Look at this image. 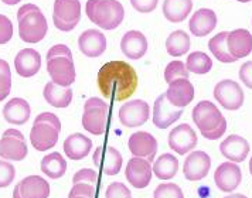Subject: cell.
<instances>
[{
	"label": "cell",
	"instance_id": "cell-1",
	"mask_svg": "<svg viewBox=\"0 0 252 198\" xmlns=\"http://www.w3.org/2000/svg\"><path fill=\"white\" fill-rule=\"evenodd\" d=\"M96 82L103 98L124 102L136 92L139 78L130 64L125 61H109L98 71Z\"/></svg>",
	"mask_w": 252,
	"mask_h": 198
},
{
	"label": "cell",
	"instance_id": "cell-2",
	"mask_svg": "<svg viewBox=\"0 0 252 198\" xmlns=\"http://www.w3.org/2000/svg\"><path fill=\"white\" fill-rule=\"evenodd\" d=\"M47 72L54 84L69 86L75 82V67L72 53L64 44H56L47 53Z\"/></svg>",
	"mask_w": 252,
	"mask_h": 198
},
{
	"label": "cell",
	"instance_id": "cell-3",
	"mask_svg": "<svg viewBox=\"0 0 252 198\" xmlns=\"http://www.w3.org/2000/svg\"><path fill=\"white\" fill-rule=\"evenodd\" d=\"M193 120L200 133L208 140L220 139L227 132V120L221 111L210 101H201L193 109Z\"/></svg>",
	"mask_w": 252,
	"mask_h": 198
},
{
	"label": "cell",
	"instance_id": "cell-4",
	"mask_svg": "<svg viewBox=\"0 0 252 198\" xmlns=\"http://www.w3.org/2000/svg\"><path fill=\"white\" fill-rule=\"evenodd\" d=\"M19 22V35L24 43L35 44L44 40L48 31L46 16L40 10L38 6L27 3L22 6L17 12Z\"/></svg>",
	"mask_w": 252,
	"mask_h": 198
},
{
	"label": "cell",
	"instance_id": "cell-5",
	"mask_svg": "<svg viewBox=\"0 0 252 198\" xmlns=\"http://www.w3.org/2000/svg\"><path fill=\"white\" fill-rule=\"evenodd\" d=\"M61 132V122L57 115L43 112L34 119L30 132V141L37 152H47L58 143Z\"/></svg>",
	"mask_w": 252,
	"mask_h": 198
},
{
	"label": "cell",
	"instance_id": "cell-6",
	"mask_svg": "<svg viewBox=\"0 0 252 198\" xmlns=\"http://www.w3.org/2000/svg\"><path fill=\"white\" fill-rule=\"evenodd\" d=\"M85 10L92 23L103 30H115L125 17L124 6L118 0H88Z\"/></svg>",
	"mask_w": 252,
	"mask_h": 198
},
{
	"label": "cell",
	"instance_id": "cell-7",
	"mask_svg": "<svg viewBox=\"0 0 252 198\" xmlns=\"http://www.w3.org/2000/svg\"><path fill=\"white\" fill-rule=\"evenodd\" d=\"M109 120V105L99 98H90L84 105L82 126L95 136H101L106 132Z\"/></svg>",
	"mask_w": 252,
	"mask_h": 198
},
{
	"label": "cell",
	"instance_id": "cell-8",
	"mask_svg": "<svg viewBox=\"0 0 252 198\" xmlns=\"http://www.w3.org/2000/svg\"><path fill=\"white\" fill-rule=\"evenodd\" d=\"M81 20L80 0H56L53 22L60 31H72Z\"/></svg>",
	"mask_w": 252,
	"mask_h": 198
},
{
	"label": "cell",
	"instance_id": "cell-9",
	"mask_svg": "<svg viewBox=\"0 0 252 198\" xmlns=\"http://www.w3.org/2000/svg\"><path fill=\"white\" fill-rule=\"evenodd\" d=\"M29 153L24 135L17 129H7L0 139V157L4 160L22 162Z\"/></svg>",
	"mask_w": 252,
	"mask_h": 198
},
{
	"label": "cell",
	"instance_id": "cell-10",
	"mask_svg": "<svg viewBox=\"0 0 252 198\" xmlns=\"http://www.w3.org/2000/svg\"><path fill=\"white\" fill-rule=\"evenodd\" d=\"M214 98L227 111H238L244 105V91L240 84L232 80H222L214 88Z\"/></svg>",
	"mask_w": 252,
	"mask_h": 198
},
{
	"label": "cell",
	"instance_id": "cell-11",
	"mask_svg": "<svg viewBox=\"0 0 252 198\" xmlns=\"http://www.w3.org/2000/svg\"><path fill=\"white\" fill-rule=\"evenodd\" d=\"M150 116V108L148 102L142 99H133L126 102L119 109V120L125 128H138L145 125Z\"/></svg>",
	"mask_w": 252,
	"mask_h": 198
},
{
	"label": "cell",
	"instance_id": "cell-12",
	"mask_svg": "<svg viewBox=\"0 0 252 198\" xmlns=\"http://www.w3.org/2000/svg\"><path fill=\"white\" fill-rule=\"evenodd\" d=\"M152 164L143 157H132L126 164L125 177L129 184L138 190L146 188L152 181Z\"/></svg>",
	"mask_w": 252,
	"mask_h": 198
},
{
	"label": "cell",
	"instance_id": "cell-13",
	"mask_svg": "<svg viewBox=\"0 0 252 198\" xmlns=\"http://www.w3.org/2000/svg\"><path fill=\"white\" fill-rule=\"evenodd\" d=\"M183 112V108H176L167 101L166 93H160L153 105V123L159 129L170 128L180 119Z\"/></svg>",
	"mask_w": 252,
	"mask_h": 198
},
{
	"label": "cell",
	"instance_id": "cell-14",
	"mask_svg": "<svg viewBox=\"0 0 252 198\" xmlns=\"http://www.w3.org/2000/svg\"><path fill=\"white\" fill-rule=\"evenodd\" d=\"M197 146V135L189 123L179 125L169 133V147L173 152L184 156Z\"/></svg>",
	"mask_w": 252,
	"mask_h": 198
},
{
	"label": "cell",
	"instance_id": "cell-15",
	"mask_svg": "<svg viewBox=\"0 0 252 198\" xmlns=\"http://www.w3.org/2000/svg\"><path fill=\"white\" fill-rule=\"evenodd\" d=\"M50 184L40 175H27L14 187L13 198H48Z\"/></svg>",
	"mask_w": 252,
	"mask_h": 198
},
{
	"label": "cell",
	"instance_id": "cell-16",
	"mask_svg": "<svg viewBox=\"0 0 252 198\" xmlns=\"http://www.w3.org/2000/svg\"><path fill=\"white\" fill-rule=\"evenodd\" d=\"M211 169V159L206 152H191L184 160L183 174L189 181H200L206 178Z\"/></svg>",
	"mask_w": 252,
	"mask_h": 198
},
{
	"label": "cell",
	"instance_id": "cell-17",
	"mask_svg": "<svg viewBox=\"0 0 252 198\" xmlns=\"http://www.w3.org/2000/svg\"><path fill=\"white\" fill-rule=\"evenodd\" d=\"M242 181V173L240 166L232 162L221 163L214 173V183L220 191L222 193H232L240 187Z\"/></svg>",
	"mask_w": 252,
	"mask_h": 198
},
{
	"label": "cell",
	"instance_id": "cell-18",
	"mask_svg": "<svg viewBox=\"0 0 252 198\" xmlns=\"http://www.w3.org/2000/svg\"><path fill=\"white\" fill-rule=\"evenodd\" d=\"M127 147L133 157H143L152 163L158 152V140L148 132H136L130 135L127 140Z\"/></svg>",
	"mask_w": 252,
	"mask_h": 198
},
{
	"label": "cell",
	"instance_id": "cell-19",
	"mask_svg": "<svg viewBox=\"0 0 252 198\" xmlns=\"http://www.w3.org/2000/svg\"><path fill=\"white\" fill-rule=\"evenodd\" d=\"M166 98L173 106L186 108L194 99V86L189 78H177L169 84Z\"/></svg>",
	"mask_w": 252,
	"mask_h": 198
},
{
	"label": "cell",
	"instance_id": "cell-20",
	"mask_svg": "<svg viewBox=\"0 0 252 198\" xmlns=\"http://www.w3.org/2000/svg\"><path fill=\"white\" fill-rule=\"evenodd\" d=\"M101 159H103V160L99 163V169L102 170L103 174H119L122 164H124V159H122V154L119 153L118 149H115L112 146H106L105 149L102 146L96 147L95 153H94V164L98 163Z\"/></svg>",
	"mask_w": 252,
	"mask_h": 198
},
{
	"label": "cell",
	"instance_id": "cell-21",
	"mask_svg": "<svg viewBox=\"0 0 252 198\" xmlns=\"http://www.w3.org/2000/svg\"><path fill=\"white\" fill-rule=\"evenodd\" d=\"M221 154L232 163H242L250 154V143L245 138L238 135H229L227 139L220 144Z\"/></svg>",
	"mask_w": 252,
	"mask_h": 198
},
{
	"label": "cell",
	"instance_id": "cell-22",
	"mask_svg": "<svg viewBox=\"0 0 252 198\" xmlns=\"http://www.w3.org/2000/svg\"><path fill=\"white\" fill-rule=\"evenodd\" d=\"M78 47L84 56L96 58L106 50V37L98 30H85L78 38Z\"/></svg>",
	"mask_w": 252,
	"mask_h": 198
},
{
	"label": "cell",
	"instance_id": "cell-23",
	"mask_svg": "<svg viewBox=\"0 0 252 198\" xmlns=\"http://www.w3.org/2000/svg\"><path fill=\"white\" fill-rule=\"evenodd\" d=\"M40 67H41V56L33 48H24L19 51V54L14 58L16 72L23 78L34 77L40 71Z\"/></svg>",
	"mask_w": 252,
	"mask_h": 198
},
{
	"label": "cell",
	"instance_id": "cell-24",
	"mask_svg": "<svg viewBox=\"0 0 252 198\" xmlns=\"http://www.w3.org/2000/svg\"><path fill=\"white\" fill-rule=\"evenodd\" d=\"M229 54L235 59L245 58L252 53V35L245 28H237L227 34Z\"/></svg>",
	"mask_w": 252,
	"mask_h": 198
},
{
	"label": "cell",
	"instance_id": "cell-25",
	"mask_svg": "<svg viewBox=\"0 0 252 198\" xmlns=\"http://www.w3.org/2000/svg\"><path fill=\"white\" fill-rule=\"evenodd\" d=\"M121 50L127 58L139 59L142 58L148 51V40L142 31L130 30L127 31L121 41Z\"/></svg>",
	"mask_w": 252,
	"mask_h": 198
},
{
	"label": "cell",
	"instance_id": "cell-26",
	"mask_svg": "<svg viewBox=\"0 0 252 198\" xmlns=\"http://www.w3.org/2000/svg\"><path fill=\"white\" fill-rule=\"evenodd\" d=\"M217 14L211 9H200L190 19V31L195 37H206L217 27Z\"/></svg>",
	"mask_w": 252,
	"mask_h": 198
},
{
	"label": "cell",
	"instance_id": "cell-27",
	"mask_svg": "<svg viewBox=\"0 0 252 198\" xmlns=\"http://www.w3.org/2000/svg\"><path fill=\"white\" fill-rule=\"evenodd\" d=\"M32 109L29 102L23 98H13L3 108V117L7 123L12 125H24L29 122Z\"/></svg>",
	"mask_w": 252,
	"mask_h": 198
},
{
	"label": "cell",
	"instance_id": "cell-28",
	"mask_svg": "<svg viewBox=\"0 0 252 198\" xmlns=\"http://www.w3.org/2000/svg\"><path fill=\"white\" fill-rule=\"evenodd\" d=\"M64 153L71 160L85 159L92 149V140L82 133H72L64 140Z\"/></svg>",
	"mask_w": 252,
	"mask_h": 198
},
{
	"label": "cell",
	"instance_id": "cell-29",
	"mask_svg": "<svg viewBox=\"0 0 252 198\" xmlns=\"http://www.w3.org/2000/svg\"><path fill=\"white\" fill-rule=\"evenodd\" d=\"M44 99L54 108H67L72 102V89L69 86H60L54 82H47L44 86Z\"/></svg>",
	"mask_w": 252,
	"mask_h": 198
},
{
	"label": "cell",
	"instance_id": "cell-30",
	"mask_svg": "<svg viewBox=\"0 0 252 198\" xmlns=\"http://www.w3.org/2000/svg\"><path fill=\"white\" fill-rule=\"evenodd\" d=\"M193 9L191 0H164L163 14L172 23H180L187 19Z\"/></svg>",
	"mask_w": 252,
	"mask_h": 198
},
{
	"label": "cell",
	"instance_id": "cell-31",
	"mask_svg": "<svg viewBox=\"0 0 252 198\" xmlns=\"http://www.w3.org/2000/svg\"><path fill=\"white\" fill-rule=\"evenodd\" d=\"M40 169L48 178L58 180L67 171V162L58 152H53L43 157Z\"/></svg>",
	"mask_w": 252,
	"mask_h": 198
},
{
	"label": "cell",
	"instance_id": "cell-32",
	"mask_svg": "<svg viewBox=\"0 0 252 198\" xmlns=\"http://www.w3.org/2000/svg\"><path fill=\"white\" fill-rule=\"evenodd\" d=\"M153 173L160 180H170L179 171V160L170 153H164L153 164Z\"/></svg>",
	"mask_w": 252,
	"mask_h": 198
},
{
	"label": "cell",
	"instance_id": "cell-33",
	"mask_svg": "<svg viewBox=\"0 0 252 198\" xmlns=\"http://www.w3.org/2000/svg\"><path fill=\"white\" fill-rule=\"evenodd\" d=\"M190 37L183 30H176L166 40V50L173 57H182L190 50Z\"/></svg>",
	"mask_w": 252,
	"mask_h": 198
},
{
	"label": "cell",
	"instance_id": "cell-34",
	"mask_svg": "<svg viewBox=\"0 0 252 198\" xmlns=\"http://www.w3.org/2000/svg\"><path fill=\"white\" fill-rule=\"evenodd\" d=\"M227 34H228V31L218 33L217 35H214L208 41V50L211 51V54L220 62H224V64H229V62H235L237 61L229 54L228 47H227Z\"/></svg>",
	"mask_w": 252,
	"mask_h": 198
},
{
	"label": "cell",
	"instance_id": "cell-35",
	"mask_svg": "<svg viewBox=\"0 0 252 198\" xmlns=\"http://www.w3.org/2000/svg\"><path fill=\"white\" fill-rule=\"evenodd\" d=\"M186 67H187L189 72H193V74H197V75H203V74H207V72L211 71L213 61L206 53L194 51V53L189 54Z\"/></svg>",
	"mask_w": 252,
	"mask_h": 198
},
{
	"label": "cell",
	"instance_id": "cell-36",
	"mask_svg": "<svg viewBox=\"0 0 252 198\" xmlns=\"http://www.w3.org/2000/svg\"><path fill=\"white\" fill-rule=\"evenodd\" d=\"M12 91V71L7 61L0 58V102Z\"/></svg>",
	"mask_w": 252,
	"mask_h": 198
},
{
	"label": "cell",
	"instance_id": "cell-37",
	"mask_svg": "<svg viewBox=\"0 0 252 198\" xmlns=\"http://www.w3.org/2000/svg\"><path fill=\"white\" fill-rule=\"evenodd\" d=\"M177 78H189V70L182 61H172L164 70V80L167 84H170Z\"/></svg>",
	"mask_w": 252,
	"mask_h": 198
},
{
	"label": "cell",
	"instance_id": "cell-38",
	"mask_svg": "<svg viewBox=\"0 0 252 198\" xmlns=\"http://www.w3.org/2000/svg\"><path fill=\"white\" fill-rule=\"evenodd\" d=\"M153 198H184L183 190L174 183H164L156 187Z\"/></svg>",
	"mask_w": 252,
	"mask_h": 198
},
{
	"label": "cell",
	"instance_id": "cell-39",
	"mask_svg": "<svg viewBox=\"0 0 252 198\" xmlns=\"http://www.w3.org/2000/svg\"><path fill=\"white\" fill-rule=\"evenodd\" d=\"M14 177H16V169L13 167V164L0 160V188L10 186Z\"/></svg>",
	"mask_w": 252,
	"mask_h": 198
},
{
	"label": "cell",
	"instance_id": "cell-40",
	"mask_svg": "<svg viewBox=\"0 0 252 198\" xmlns=\"http://www.w3.org/2000/svg\"><path fill=\"white\" fill-rule=\"evenodd\" d=\"M105 198H132V193L124 183L115 181V183H111L106 188Z\"/></svg>",
	"mask_w": 252,
	"mask_h": 198
},
{
	"label": "cell",
	"instance_id": "cell-41",
	"mask_svg": "<svg viewBox=\"0 0 252 198\" xmlns=\"http://www.w3.org/2000/svg\"><path fill=\"white\" fill-rule=\"evenodd\" d=\"M72 183H90L95 186L98 183V173L92 169H81L72 177Z\"/></svg>",
	"mask_w": 252,
	"mask_h": 198
},
{
	"label": "cell",
	"instance_id": "cell-42",
	"mask_svg": "<svg viewBox=\"0 0 252 198\" xmlns=\"http://www.w3.org/2000/svg\"><path fill=\"white\" fill-rule=\"evenodd\" d=\"M13 38V23L12 20L0 14V44H6Z\"/></svg>",
	"mask_w": 252,
	"mask_h": 198
},
{
	"label": "cell",
	"instance_id": "cell-43",
	"mask_svg": "<svg viewBox=\"0 0 252 198\" xmlns=\"http://www.w3.org/2000/svg\"><path fill=\"white\" fill-rule=\"evenodd\" d=\"M95 193H96V190H95L94 184H90V183H77V184L72 186L68 196L78 194V196H87V197L90 198H95Z\"/></svg>",
	"mask_w": 252,
	"mask_h": 198
},
{
	"label": "cell",
	"instance_id": "cell-44",
	"mask_svg": "<svg viewBox=\"0 0 252 198\" xmlns=\"http://www.w3.org/2000/svg\"><path fill=\"white\" fill-rule=\"evenodd\" d=\"M132 6L140 13H150L158 7L159 0H130Z\"/></svg>",
	"mask_w": 252,
	"mask_h": 198
},
{
	"label": "cell",
	"instance_id": "cell-45",
	"mask_svg": "<svg viewBox=\"0 0 252 198\" xmlns=\"http://www.w3.org/2000/svg\"><path fill=\"white\" fill-rule=\"evenodd\" d=\"M240 80L247 88L252 89V61H247L240 68Z\"/></svg>",
	"mask_w": 252,
	"mask_h": 198
},
{
	"label": "cell",
	"instance_id": "cell-46",
	"mask_svg": "<svg viewBox=\"0 0 252 198\" xmlns=\"http://www.w3.org/2000/svg\"><path fill=\"white\" fill-rule=\"evenodd\" d=\"M4 4H9V6H14V4H17V3H20L22 0H1Z\"/></svg>",
	"mask_w": 252,
	"mask_h": 198
},
{
	"label": "cell",
	"instance_id": "cell-47",
	"mask_svg": "<svg viewBox=\"0 0 252 198\" xmlns=\"http://www.w3.org/2000/svg\"><path fill=\"white\" fill-rule=\"evenodd\" d=\"M224 198H248L247 196H244V194H229L227 197Z\"/></svg>",
	"mask_w": 252,
	"mask_h": 198
},
{
	"label": "cell",
	"instance_id": "cell-48",
	"mask_svg": "<svg viewBox=\"0 0 252 198\" xmlns=\"http://www.w3.org/2000/svg\"><path fill=\"white\" fill-rule=\"evenodd\" d=\"M68 198H90V197H87V196H78V194H75V196H68Z\"/></svg>",
	"mask_w": 252,
	"mask_h": 198
},
{
	"label": "cell",
	"instance_id": "cell-49",
	"mask_svg": "<svg viewBox=\"0 0 252 198\" xmlns=\"http://www.w3.org/2000/svg\"><path fill=\"white\" fill-rule=\"evenodd\" d=\"M250 173L252 175V157H251V162H250Z\"/></svg>",
	"mask_w": 252,
	"mask_h": 198
},
{
	"label": "cell",
	"instance_id": "cell-50",
	"mask_svg": "<svg viewBox=\"0 0 252 198\" xmlns=\"http://www.w3.org/2000/svg\"><path fill=\"white\" fill-rule=\"evenodd\" d=\"M237 1H241V3H248V1H252V0H237Z\"/></svg>",
	"mask_w": 252,
	"mask_h": 198
}]
</instances>
